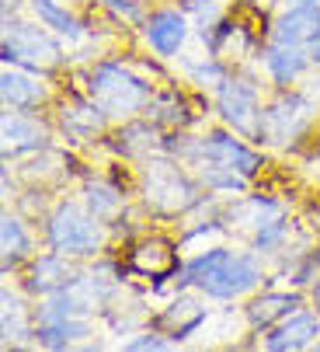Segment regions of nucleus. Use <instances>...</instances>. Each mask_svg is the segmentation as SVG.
<instances>
[{
    "instance_id": "nucleus-23",
    "label": "nucleus",
    "mask_w": 320,
    "mask_h": 352,
    "mask_svg": "<svg viewBox=\"0 0 320 352\" xmlns=\"http://www.w3.org/2000/svg\"><path fill=\"white\" fill-rule=\"evenodd\" d=\"M205 321H209V311L198 304L195 296H178L174 304L157 318V324L164 328V331H171L174 342H188Z\"/></svg>"
},
{
    "instance_id": "nucleus-11",
    "label": "nucleus",
    "mask_w": 320,
    "mask_h": 352,
    "mask_svg": "<svg viewBox=\"0 0 320 352\" xmlns=\"http://www.w3.org/2000/svg\"><path fill=\"white\" fill-rule=\"evenodd\" d=\"M181 244H171L168 237L160 234H150V237H139L133 248H129V269L143 279H153V283H164V279H174L181 272Z\"/></svg>"
},
{
    "instance_id": "nucleus-10",
    "label": "nucleus",
    "mask_w": 320,
    "mask_h": 352,
    "mask_svg": "<svg viewBox=\"0 0 320 352\" xmlns=\"http://www.w3.org/2000/svg\"><path fill=\"white\" fill-rule=\"evenodd\" d=\"M0 136H4V161L32 157V154H38V150H45L49 140H52L49 126L35 112H21V109H4Z\"/></svg>"
},
{
    "instance_id": "nucleus-18",
    "label": "nucleus",
    "mask_w": 320,
    "mask_h": 352,
    "mask_svg": "<svg viewBox=\"0 0 320 352\" xmlns=\"http://www.w3.org/2000/svg\"><path fill=\"white\" fill-rule=\"evenodd\" d=\"M299 307H303V296L296 289H264L244 307V321L251 331H268L272 324H279Z\"/></svg>"
},
{
    "instance_id": "nucleus-13",
    "label": "nucleus",
    "mask_w": 320,
    "mask_h": 352,
    "mask_svg": "<svg viewBox=\"0 0 320 352\" xmlns=\"http://www.w3.org/2000/svg\"><path fill=\"white\" fill-rule=\"evenodd\" d=\"M268 38L272 42H286V45H306V49H313L320 42V0L282 8L272 18V25H268Z\"/></svg>"
},
{
    "instance_id": "nucleus-2",
    "label": "nucleus",
    "mask_w": 320,
    "mask_h": 352,
    "mask_svg": "<svg viewBox=\"0 0 320 352\" xmlns=\"http://www.w3.org/2000/svg\"><path fill=\"white\" fill-rule=\"evenodd\" d=\"M178 276H181L178 279L181 286H192L202 296L240 300L264 283V265H261V255L254 248L237 251L227 244H212V248L198 251V255H192Z\"/></svg>"
},
{
    "instance_id": "nucleus-12",
    "label": "nucleus",
    "mask_w": 320,
    "mask_h": 352,
    "mask_svg": "<svg viewBox=\"0 0 320 352\" xmlns=\"http://www.w3.org/2000/svg\"><path fill=\"white\" fill-rule=\"evenodd\" d=\"M0 98H4V109L35 112V109H42L52 98V87H49L42 70L4 63V74H0Z\"/></svg>"
},
{
    "instance_id": "nucleus-15",
    "label": "nucleus",
    "mask_w": 320,
    "mask_h": 352,
    "mask_svg": "<svg viewBox=\"0 0 320 352\" xmlns=\"http://www.w3.org/2000/svg\"><path fill=\"white\" fill-rule=\"evenodd\" d=\"M264 77H268L275 87H293L303 80V74L313 67V56L306 45H286V42H264L261 56H258Z\"/></svg>"
},
{
    "instance_id": "nucleus-9",
    "label": "nucleus",
    "mask_w": 320,
    "mask_h": 352,
    "mask_svg": "<svg viewBox=\"0 0 320 352\" xmlns=\"http://www.w3.org/2000/svg\"><path fill=\"white\" fill-rule=\"evenodd\" d=\"M139 32H143V42L153 49L157 60H178L188 49L192 21L181 8H157V11H146Z\"/></svg>"
},
{
    "instance_id": "nucleus-34",
    "label": "nucleus",
    "mask_w": 320,
    "mask_h": 352,
    "mask_svg": "<svg viewBox=\"0 0 320 352\" xmlns=\"http://www.w3.org/2000/svg\"><path fill=\"white\" fill-rule=\"evenodd\" d=\"M223 4H227V0H223Z\"/></svg>"
},
{
    "instance_id": "nucleus-5",
    "label": "nucleus",
    "mask_w": 320,
    "mask_h": 352,
    "mask_svg": "<svg viewBox=\"0 0 320 352\" xmlns=\"http://www.w3.org/2000/svg\"><path fill=\"white\" fill-rule=\"evenodd\" d=\"M108 223L98 220L84 199H60L45 213V244L52 251H63L70 258H91L104 248Z\"/></svg>"
},
{
    "instance_id": "nucleus-24",
    "label": "nucleus",
    "mask_w": 320,
    "mask_h": 352,
    "mask_svg": "<svg viewBox=\"0 0 320 352\" xmlns=\"http://www.w3.org/2000/svg\"><path fill=\"white\" fill-rule=\"evenodd\" d=\"M28 11H32V18L42 21L49 32H56L63 42H80V38H87V28L80 25V18H77L67 4H60V0H28Z\"/></svg>"
},
{
    "instance_id": "nucleus-31",
    "label": "nucleus",
    "mask_w": 320,
    "mask_h": 352,
    "mask_svg": "<svg viewBox=\"0 0 320 352\" xmlns=\"http://www.w3.org/2000/svg\"><path fill=\"white\" fill-rule=\"evenodd\" d=\"M18 8L21 0H4V18H18Z\"/></svg>"
},
{
    "instance_id": "nucleus-21",
    "label": "nucleus",
    "mask_w": 320,
    "mask_h": 352,
    "mask_svg": "<svg viewBox=\"0 0 320 352\" xmlns=\"http://www.w3.org/2000/svg\"><path fill=\"white\" fill-rule=\"evenodd\" d=\"M4 345L25 349L35 345V307L25 304V296L4 286Z\"/></svg>"
},
{
    "instance_id": "nucleus-28",
    "label": "nucleus",
    "mask_w": 320,
    "mask_h": 352,
    "mask_svg": "<svg viewBox=\"0 0 320 352\" xmlns=\"http://www.w3.org/2000/svg\"><path fill=\"white\" fill-rule=\"evenodd\" d=\"M178 8L188 14V21L195 25L198 35L212 32L223 21V0H178Z\"/></svg>"
},
{
    "instance_id": "nucleus-17",
    "label": "nucleus",
    "mask_w": 320,
    "mask_h": 352,
    "mask_svg": "<svg viewBox=\"0 0 320 352\" xmlns=\"http://www.w3.org/2000/svg\"><path fill=\"white\" fill-rule=\"evenodd\" d=\"M77 265L70 255H63V251H45V255L32 258L28 262V279H25V289L32 296H49V293H56L63 286H70L77 279Z\"/></svg>"
},
{
    "instance_id": "nucleus-4",
    "label": "nucleus",
    "mask_w": 320,
    "mask_h": 352,
    "mask_svg": "<svg viewBox=\"0 0 320 352\" xmlns=\"http://www.w3.org/2000/svg\"><path fill=\"white\" fill-rule=\"evenodd\" d=\"M143 203L153 213H164V217L188 213V210L202 206L198 178L178 157H171L168 150L164 154H153L143 161Z\"/></svg>"
},
{
    "instance_id": "nucleus-32",
    "label": "nucleus",
    "mask_w": 320,
    "mask_h": 352,
    "mask_svg": "<svg viewBox=\"0 0 320 352\" xmlns=\"http://www.w3.org/2000/svg\"><path fill=\"white\" fill-rule=\"evenodd\" d=\"M289 4H310V0H282V8H289Z\"/></svg>"
},
{
    "instance_id": "nucleus-26",
    "label": "nucleus",
    "mask_w": 320,
    "mask_h": 352,
    "mask_svg": "<svg viewBox=\"0 0 320 352\" xmlns=\"http://www.w3.org/2000/svg\"><path fill=\"white\" fill-rule=\"evenodd\" d=\"M80 199H84V206H87L98 220H104V223L119 220L122 210H126V195H122V188L112 185V182H104V178H87L84 188H80Z\"/></svg>"
},
{
    "instance_id": "nucleus-8",
    "label": "nucleus",
    "mask_w": 320,
    "mask_h": 352,
    "mask_svg": "<svg viewBox=\"0 0 320 352\" xmlns=\"http://www.w3.org/2000/svg\"><path fill=\"white\" fill-rule=\"evenodd\" d=\"M212 102H216V112L223 119L227 129L247 136V140H258V126H261V80L251 77L247 70L244 74H230L220 91L212 94Z\"/></svg>"
},
{
    "instance_id": "nucleus-3",
    "label": "nucleus",
    "mask_w": 320,
    "mask_h": 352,
    "mask_svg": "<svg viewBox=\"0 0 320 352\" xmlns=\"http://www.w3.org/2000/svg\"><path fill=\"white\" fill-rule=\"evenodd\" d=\"M84 91L94 98V105L108 116L112 122H129V119H139L146 112L153 84L146 77H139L126 63L104 60V63H98V67L87 70Z\"/></svg>"
},
{
    "instance_id": "nucleus-33",
    "label": "nucleus",
    "mask_w": 320,
    "mask_h": 352,
    "mask_svg": "<svg viewBox=\"0 0 320 352\" xmlns=\"http://www.w3.org/2000/svg\"><path fill=\"white\" fill-rule=\"evenodd\" d=\"M254 4H258V8H261V4H275V0H254Z\"/></svg>"
},
{
    "instance_id": "nucleus-16",
    "label": "nucleus",
    "mask_w": 320,
    "mask_h": 352,
    "mask_svg": "<svg viewBox=\"0 0 320 352\" xmlns=\"http://www.w3.org/2000/svg\"><path fill=\"white\" fill-rule=\"evenodd\" d=\"M317 342H320V311H303V307L282 318L279 324H272L261 338V345L268 352H296Z\"/></svg>"
},
{
    "instance_id": "nucleus-6",
    "label": "nucleus",
    "mask_w": 320,
    "mask_h": 352,
    "mask_svg": "<svg viewBox=\"0 0 320 352\" xmlns=\"http://www.w3.org/2000/svg\"><path fill=\"white\" fill-rule=\"evenodd\" d=\"M317 116H320V102L310 98L303 87H279V94L272 102H264V109H261L258 143L289 150L310 133Z\"/></svg>"
},
{
    "instance_id": "nucleus-14",
    "label": "nucleus",
    "mask_w": 320,
    "mask_h": 352,
    "mask_svg": "<svg viewBox=\"0 0 320 352\" xmlns=\"http://www.w3.org/2000/svg\"><path fill=\"white\" fill-rule=\"evenodd\" d=\"M108 122H112V119L94 105V98H91L87 91H84V94H70L67 102L60 105V129H63V136H67L73 146L98 140L104 129H108Z\"/></svg>"
},
{
    "instance_id": "nucleus-7",
    "label": "nucleus",
    "mask_w": 320,
    "mask_h": 352,
    "mask_svg": "<svg viewBox=\"0 0 320 352\" xmlns=\"http://www.w3.org/2000/svg\"><path fill=\"white\" fill-rule=\"evenodd\" d=\"M0 56L4 63H18L28 70L52 74L67 63V49L56 32H49L42 21H21V18H4V42H0Z\"/></svg>"
},
{
    "instance_id": "nucleus-19",
    "label": "nucleus",
    "mask_w": 320,
    "mask_h": 352,
    "mask_svg": "<svg viewBox=\"0 0 320 352\" xmlns=\"http://www.w3.org/2000/svg\"><path fill=\"white\" fill-rule=\"evenodd\" d=\"M91 335H94V324L87 314L35 321V345H42V349H77V345L87 349Z\"/></svg>"
},
{
    "instance_id": "nucleus-1",
    "label": "nucleus",
    "mask_w": 320,
    "mask_h": 352,
    "mask_svg": "<svg viewBox=\"0 0 320 352\" xmlns=\"http://www.w3.org/2000/svg\"><path fill=\"white\" fill-rule=\"evenodd\" d=\"M244 140L247 136L233 129H209L202 136L174 129L164 136V150L198 178V185L212 192H244L247 182L264 168L261 150L247 146Z\"/></svg>"
},
{
    "instance_id": "nucleus-25",
    "label": "nucleus",
    "mask_w": 320,
    "mask_h": 352,
    "mask_svg": "<svg viewBox=\"0 0 320 352\" xmlns=\"http://www.w3.org/2000/svg\"><path fill=\"white\" fill-rule=\"evenodd\" d=\"M143 116L153 119L160 129H188V126L195 122V112L188 109V102H185V98H181L174 87H168V91H153Z\"/></svg>"
},
{
    "instance_id": "nucleus-29",
    "label": "nucleus",
    "mask_w": 320,
    "mask_h": 352,
    "mask_svg": "<svg viewBox=\"0 0 320 352\" xmlns=\"http://www.w3.org/2000/svg\"><path fill=\"white\" fill-rule=\"evenodd\" d=\"M98 4L122 25H143V18H146L139 0H98Z\"/></svg>"
},
{
    "instance_id": "nucleus-30",
    "label": "nucleus",
    "mask_w": 320,
    "mask_h": 352,
    "mask_svg": "<svg viewBox=\"0 0 320 352\" xmlns=\"http://www.w3.org/2000/svg\"><path fill=\"white\" fill-rule=\"evenodd\" d=\"M174 345H178L174 338H160L157 331H146V335H139V338L126 342V349H129V352H143V349H174Z\"/></svg>"
},
{
    "instance_id": "nucleus-27",
    "label": "nucleus",
    "mask_w": 320,
    "mask_h": 352,
    "mask_svg": "<svg viewBox=\"0 0 320 352\" xmlns=\"http://www.w3.org/2000/svg\"><path fill=\"white\" fill-rule=\"evenodd\" d=\"M230 74H233V70H230L216 53H209V45H205V53L185 60V77H188V84H195L198 91H209V94H216L220 84H223Z\"/></svg>"
},
{
    "instance_id": "nucleus-20",
    "label": "nucleus",
    "mask_w": 320,
    "mask_h": 352,
    "mask_svg": "<svg viewBox=\"0 0 320 352\" xmlns=\"http://www.w3.org/2000/svg\"><path fill=\"white\" fill-rule=\"evenodd\" d=\"M112 146L119 150L122 157H133V161H146L153 154H164V136H160V126L153 119H129L122 122V129L115 133Z\"/></svg>"
},
{
    "instance_id": "nucleus-22",
    "label": "nucleus",
    "mask_w": 320,
    "mask_h": 352,
    "mask_svg": "<svg viewBox=\"0 0 320 352\" xmlns=\"http://www.w3.org/2000/svg\"><path fill=\"white\" fill-rule=\"evenodd\" d=\"M0 251H4V272H14L18 265L32 262V230L21 213H4L0 220Z\"/></svg>"
}]
</instances>
